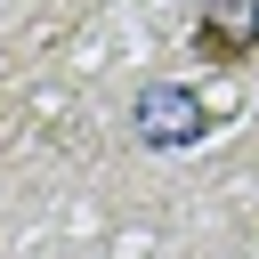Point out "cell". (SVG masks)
<instances>
[{"label":"cell","instance_id":"obj_1","mask_svg":"<svg viewBox=\"0 0 259 259\" xmlns=\"http://www.w3.org/2000/svg\"><path fill=\"white\" fill-rule=\"evenodd\" d=\"M194 57L251 65L259 57V0H194Z\"/></svg>","mask_w":259,"mask_h":259}]
</instances>
